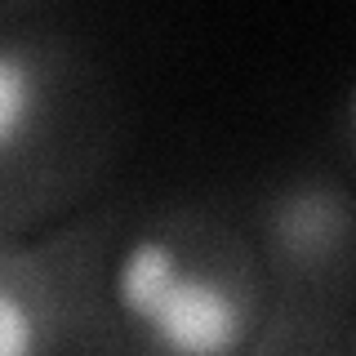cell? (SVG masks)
Returning a JSON list of instances; mask_svg holds the SVG:
<instances>
[{
  "label": "cell",
  "instance_id": "6da1fadb",
  "mask_svg": "<svg viewBox=\"0 0 356 356\" xmlns=\"http://www.w3.org/2000/svg\"><path fill=\"white\" fill-rule=\"evenodd\" d=\"M111 298L161 352L227 356L245 343V307L222 281L196 272L165 236H134L111 267Z\"/></svg>",
  "mask_w": 356,
  "mask_h": 356
},
{
  "label": "cell",
  "instance_id": "7a4b0ae2",
  "mask_svg": "<svg viewBox=\"0 0 356 356\" xmlns=\"http://www.w3.org/2000/svg\"><path fill=\"white\" fill-rule=\"evenodd\" d=\"M40 120V67L27 49L0 40V161L31 138Z\"/></svg>",
  "mask_w": 356,
  "mask_h": 356
},
{
  "label": "cell",
  "instance_id": "3957f363",
  "mask_svg": "<svg viewBox=\"0 0 356 356\" xmlns=\"http://www.w3.org/2000/svg\"><path fill=\"white\" fill-rule=\"evenodd\" d=\"M36 348V312L14 285H0V356H27Z\"/></svg>",
  "mask_w": 356,
  "mask_h": 356
}]
</instances>
